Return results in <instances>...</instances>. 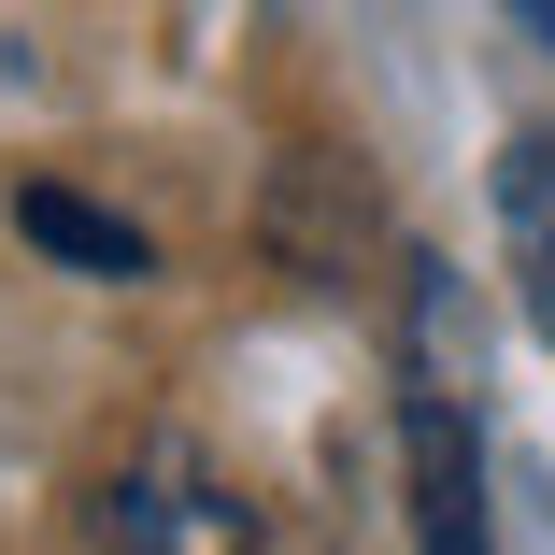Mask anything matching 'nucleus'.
<instances>
[{
  "instance_id": "obj_2",
  "label": "nucleus",
  "mask_w": 555,
  "mask_h": 555,
  "mask_svg": "<svg viewBox=\"0 0 555 555\" xmlns=\"http://www.w3.org/2000/svg\"><path fill=\"white\" fill-rule=\"evenodd\" d=\"M399 470H413V541L427 555H485V456H470L456 385H413L399 399Z\"/></svg>"
},
{
  "instance_id": "obj_4",
  "label": "nucleus",
  "mask_w": 555,
  "mask_h": 555,
  "mask_svg": "<svg viewBox=\"0 0 555 555\" xmlns=\"http://www.w3.org/2000/svg\"><path fill=\"white\" fill-rule=\"evenodd\" d=\"M499 243H513V285H527V327L555 343V129H527L499 157Z\"/></svg>"
},
{
  "instance_id": "obj_5",
  "label": "nucleus",
  "mask_w": 555,
  "mask_h": 555,
  "mask_svg": "<svg viewBox=\"0 0 555 555\" xmlns=\"http://www.w3.org/2000/svg\"><path fill=\"white\" fill-rule=\"evenodd\" d=\"M513 15H527V43H541V57H555V0H513Z\"/></svg>"
},
{
  "instance_id": "obj_1",
  "label": "nucleus",
  "mask_w": 555,
  "mask_h": 555,
  "mask_svg": "<svg viewBox=\"0 0 555 555\" xmlns=\"http://www.w3.org/2000/svg\"><path fill=\"white\" fill-rule=\"evenodd\" d=\"M86 541H100V555H257V513L214 485L199 456L157 441V456H129L115 485L86 499Z\"/></svg>"
},
{
  "instance_id": "obj_3",
  "label": "nucleus",
  "mask_w": 555,
  "mask_h": 555,
  "mask_svg": "<svg viewBox=\"0 0 555 555\" xmlns=\"http://www.w3.org/2000/svg\"><path fill=\"white\" fill-rule=\"evenodd\" d=\"M15 229H29L57 271H86V285H143V271H157V243L129 229V214H100V199H72V185H15Z\"/></svg>"
}]
</instances>
